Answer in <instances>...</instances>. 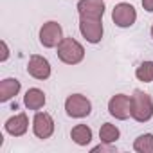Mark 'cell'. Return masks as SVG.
Returning a JSON list of instances; mask_svg holds the SVG:
<instances>
[{
    "label": "cell",
    "mask_w": 153,
    "mask_h": 153,
    "mask_svg": "<svg viewBox=\"0 0 153 153\" xmlns=\"http://www.w3.org/2000/svg\"><path fill=\"white\" fill-rule=\"evenodd\" d=\"M47 103V97L43 94V90L40 88H29L24 96V105L29 110H42Z\"/></svg>",
    "instance_id": "cell-13"
},
{
    "label": "cell",
    "mask_w": 153,
    "mask_h": 153,
    "mask_svg": "<svg viewBox=\"0 0 153 153\" xmlns=\"http://www.w3.org/2000/svg\"><path fill=\"white\" fill-rule=\"evenodd\" d=\"M4 128H6V131H7L9 135H13V137H22V135H25L27 130H29V119H27V114L22 112V114H16V115L9 117V119L6 121Z\"/></svg>",
    "instance_id": "cell-11"
},
{
    "label": "cell",
    "mask_w": 153,
    "mask_h": 153,
    "mask_svg": "<svg viewBox=\"0 0 153 153\" xmlns=\"http://www.w3.org/2000/svg\"><path fill=\"white\" fill-rule=\"evenodd\" d=\"M135 78L142 83L153 81V61H142L135 70Z\"/></svg>",
    "instance_id": "cell-17"
},
{
    "label": "cell",
    "mask_w": 153,
    "mask_h": 153,
    "mask_svg": "<svg viewBox=\"0 0 153 153\" xmlns=\"http://www.w3.org/2000/svg\"><path fill=\"white\" fill-rule=\"evenodd\" d=\"M0 45H2V56H0V61H6V59L9 58V49H7V43H6V42H2Z\"/></svg>",
    "instance_id": "cell-19"
},
{
    "label": "cell",
    "mask_w": 153,
    "mask_h": 153,
    "mask_svg": "<svg viewBox=\"0 0 153 153\" xmlns=\"http://www.w3.org/2000/svg\"><path fill=\"white\" fill-rule=\"evenodd\" d=\"M108 112L112 117L119 121H126L131 117V97L126 94H115L108 101Z\"/></svg>",
    "instance_id": "cell-5"
},
{
    "label": "cell",
    "mask_w": 153,
    "mask_h": 153,
    "mask_svg": "<svg viewBox=\"0 0 153 153\" xmlns=\"http://www.w3.org/2000/svg\"><path fill=\"white\" fill-rule=\"evenodd\" d=\"M33 131L38 139H49L54 133V119L47 112H36L33 119Z\"/></svg>",
    "instance_id": "cell-8"
},
{
    "label": "cell",
    "mask_w": 153,
    "mask_h": 153,
    "mask_svg": "<svg viewBox=\"0 0 153 153\" xmlns=\"http://www.w3.org/2000/svg\"><path fill=\"white\" fill-rule=\"evenodd\" d=\"M61 40H63V29H61V25L58 22L51 20V22H45L40 27V43L45 49L58 47V43Z\"/></svg>",
    "instance_id": "cell-6"
},
{
    "label": "cell",
    "mask_w": 153,
    "mask_h": 153,
    "mask_svg": "<svg viewBox=\"0 0 153 153\" xmlns=\"http://www.w3.org/2000/svg\"><path fill=\"white\" fill-rule=\"evenodd\" d=\"M105 9L106 7H105L103 0H79V2H78V13H79V16L103 18Z\"/></svg>",
    "instance_id": "cell-10"
},
{
    "label": "cell",
    "mask_w": 153,
    "mask_h": 153,
    "mask_svg": "<svg viewBox=\"0 0 153 153\" xmlns=\"http://www.w3.org/2000/svg\"><path fill=\"white\" fill-rule=\"evenodd\" d=\"M142 7L148 13H153V0H142Z\"/></svg>",
    "instance_id": "cell-20"
},
{
    "label": "cell",
    "mask_w": 153,
    "mask_h": 153,
    "mask_svg": "<svg viewBox=\"0 0 153 153\" xmlns=\"http://www.w3.org/2000/svg\"><path fill=\"white\" fill-rule=\"evenodd\" d=\"M79 33L88 43H99L103 38V18L79 16Z\"/></svg>",
    "instance_id": "cell-4"
},
{
    "label": "cell",
    "mask_w": 153,
    "mask_h": 153,
    "mask_svg": "<svg viewBox=\"0 0 153 153\" xmlns=\"http://www.w3.org/2000/svg\"><path fill=\"white\" fill-rule=\"evenodd\" d=\"M27 72L34 79L43 81L51 76V63L47 61V58H43L40 54H33L29 58V63H27Z\"/></svg>",
    "instance_id": "cell-9"
},
{
    "label": "cell",
    "mask_w": 153,
    "mask_h": 153,
    "mask_svg": "<svg viewBox=\"0 0 153 153\" xmlns=\"http://www.w3.org/2000/svg\"><path fill=\"white\" fill-rule=\"evenodd\" d=\"M119 135H121L119 128H117L115 124H112V123H105V124L101 126V130H99V139H101V142L114 144V142L119 139Z\"/></svg>",
    "instance_id": "cell-15"
},
{
    "label": "cell",
    "mask_w": 153,
    "mask_h": 153,
    "mask_svg": "<svg viewBox=\"0 0 153 153\" xmlns=\"http://www.w3.org/2000/svg\"><path fill=\"white\" fill-rule=\"evenodd\" d=\"M151 38H153V25H151Z\"/></svg>",
    "instance_id": "cell-21"
},
{
    "label": "cell",
    "mask_w": 153,
    "mask_h": 153,
    "mask_svg": "<svg viewBox=\"0 0 153 153\" xmlns=\"http://www.w3.org/2000/svg\"><path fill=\"white\" fill-rule=\"evenodd\" d=\"M65 112L68 117L74 119H83L87 115H90L92 112V103L88 97H85L83 94H72L65 99Z\"/></svg>",
    "instance_id": "cell-3"
},
{
    "label": "cell",
    "mask_w": 153,
    "mask_h": 153,
    "mask_svg": "<svg viewBox=\"0 0 153 153\" xmlns=\"http://www.w3.org/2000/svg\"><path fill=\"white\" fill-rule=\"evenodd\" d=\"M92 151H94V153H97V151H108V153H115L117 149H115L112 144H108V142H101V144L94 146V148H92Z\"/></svg>",
    "instance_id": "cell-18"
},
{
    "label": "cell",
    "mask_w": 153,
    "mask_h": 153,
    "mask_svg": "<svg viewBox=\"0 0 153 153\" xmlns=\"http://www.w3.org/2000/svg\"><path fill=\"white\" fill-rule=\"evenodd\" d=\"M70 139L78 144V146H87L92 140V130L87 124H76L70 130Z\"/></svg>",
    "instance_id": "cell-14"
},
{
    "label": "cell",
    "mask_w": 153,
    "mask_h": 153,
    "mask_svg": "<svg viewBox=\"0 0 153 153\" xmlns=\"http://www.w3.org/2000/svg\"><path fill=\"white\" fill-rule=\"evenodd\" d=\"M112 20H114V24H115L117 27H121V29L131 27V25L135 24V20H137V11H135V7H133L131 4L121 2V4H117V6L114 7V11H112Z\"/></svg>",
    "instance_id": "cell-7"
},
{
    "label": "cell",
    "mask_w": 153,
    "mask_h": 153,
    "mask_svg": "<svg viewBox=\"0 0 153 153\" xmlns=\"http://www.w3.org/2000/svg\"><path fill=\"white\" fill-rule=\"evenodd\" d=\"M22 85L16 78H6L0 81V101L7 103L9 99H13L18 92H20Z\"/></svg>",
    "instance_id": "cell-12"
},
{
    "label": "cell",
    "mask_w": 153,
    "mask_h": 153,
    "mask_svg": "<svg viewBox=\"0 0 153 153\" xmlns=\"http://www.w3.org/2000/svg\"><path fill=\"white\" fill-rule=\"evenodd\" d=\"M133 149L137 153H153V133H142L135 139Z\"/></svg>",
    "instance_id": "cell-16"
},
{
    "label": "cell",
    "mask_w": 153,
    "mask_h": 153,
    "mask_svg": "<svg viewBox=\"0 0 153 153\" xmlns=\"http://www.w3.org/2000/svg\"><path fill=\"white\" fill-rule=\"evenodd\" d=\"M58 58L67 65H78L85 58L83 45L74 38H63L58 43Z\"/></svg>",
    "instance_id": "cell-2"
},
{
    "label": "cell",
    "mask_w": 153,
    "mask_h": 153,
    "mask_svg": "<svg viewBox=\"0 0 153 153\" xmlns=\"http://www.w3.org/2000/svg\"><path fill=\"white\" fill-rule=\"evenodd\" d=\"M131 97V119L137 123H148L153 117V99L142 90H133Z\"/></svg>",
    "instance_id": "cell-1"
}]
</instances>
